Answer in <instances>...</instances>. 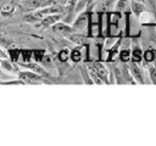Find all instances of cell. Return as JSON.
<instances>
[{
    "instance_id": "52a82bcc",
    "label": "cell",
    "mask_w": 156,
    "mask_h": 146,
    "mask_svg": "<svg viewBox=\"0 0 156 146\" xmlns=\"http://www.w3.org/2000/svg\"><path fill=\"white\" fill-rule=\"evenodd\" d=\"M122 41H123V36L119 35L118 39L112 44V46H110L106 51H107V57H106V62H113L116 56L118 55V51L122 46Z\"/></svg>"
},
{
    "instance_id": "277c9868",
    "label": "cell",
    "mask_w": 156,
    "mask_h": 146,
    "mask_svg": "<svg viewBox=\"0 0 156 146\" xmlns=\"http://www.w3.org/2000/svg\"><path fill=\"white\" fill-rule=\"evenodd\" d=\"M62 17H63V13H51V15H48L44 18H41L38 23H35V26L39 27V28H43V29L51 28V26L55 24L56 22L61 21Z\"/></svg>"
},
{
    "instance_id": "7402d4cb",
    "label": "cell",
    "mask_w": 156,
    "mask_h": 146,
    "mask_svg": "<svg viewBox=\"0 0 156 146\" xmlns=\"http://www.w3.org/2000/svg\"><path fill=\"white\" fill-rule=\"evenodd\" d=\"M0 58H9V56H7V52H5L1 47H0Z\"/></svg>"
},
{
    "instance_id": "30bf717a",
    "label": "cell",
    "mask_w": 156,
    "mask_h": 146,
    "mask_svg": "<svg viewBox=\"0 0 156 146\" xmlns=\"http://www.w3.org/2000/svg\"><path fill=\"white\" fill-rule=\"evenodd\" d=\"M130 61L139 63V64L143 61V50L139 46V44H136V43H134L130 47Z\"/></svg>"
},
{
    "instance_id": "7c38bea8",
    "label": "cell",
    "mask_w": 156,
    "mask_h": 146,
    "mask_svg": "<svg viewBox=\"0 0 156 146\" xmlns=\"http://www.w3.org/2000/svg\"><path fill=\"white\" fill-rule=\"evenodd\" d=\"M69 58L73 63H79L82 60H83V50H82V46H77L74 49L71 50L69 52Z\"/></svg>"
},
{
    "instance_id": "484cf974",
    "label": "cell",
    "mask_w": 156,
    "mask_h": 146,
    "mask_svg": "<svg viewBox=\"0 0 156 146\" xmlns=\"http://www.w3.org/2000/svg\"><path fill=\"white\" fill-rule=\"evenodd\" d=\"M155 52H156V51H155ZM155 60H156V57H155Z\"/></svg>"
},
{
    "instance_id": "d6986e66",
    "label": "cell",
    "mask_w": 156,
    "mask_h": 146,
    "mask_svg": "<svg viewBox=\"0 0 156 146\" xmlns=\"http://www.w3.org/2000/svg\"><path fill=\"white\" fill-rule=\"evenodd\" d=\"M149 75H150L151 82L154 84H156V66H154V64L149 66Z\"/></svg>"
},
{
    "instance_id": "8992f818",
    "label": "cell",
    "mask_w": 156,
    "mask_h": 146,
    "mask_svg": "<svg viewBox=\"0 0 156 146\" xmlns=\"http://www.w3.org/2000/svg\"><path fill=\"white\" fill-rule=\"evenodd\" d=\"M128 69H129V73L132 75L133 79H135V82L140 83V84H144V77H143V69L140 68L139 63H135L133 61H129L128 62Z\"/></svg>"
},
{
    "instance_id": "9a60e30c",
    "label": "cell",
    "mask_w": 156,
    "mask_h": 146,
    "mask_svg": "<svg viewBox=\"0 0 156 146\" xmlns=\"http://www.w3.org/2000/svg\"><path fill=\"white\" fill-rule=\"evenodd\" d=\"M45 54H46V52H45V50H43V49H34V50H32V60H33V62L40 63V62L43 61Z\"/></svg>"
},
{
    "instance_id": "2e32d148",
    "label": "cell",
    "mask_w": 156,
    "mask_h": 146,
    "mask_svg": "<svg viewBox=\"0 0 156 146\" xmlns=\"http://www.w3.org/2000/svg\"><path fill=\"white\" fill-rule=\"evenodd\" d=\"M155 57H156V52H155V50H152V49L145 50V51L143 52V60H144L145 63H147V64L152 63V62L155 61Z\"/></svg>"
},
{
    "instance_id": "ac0fdd59",
    "label": "cell",
    "mask_w": 156,
    "mask_h": 146,
    "mask_svg": "<svg viewBox=\"0 0 156 146\" xmlns=\"http://www.w3.org/2000/svg\"><path fill=\"white\" fill-rule=\"evenodd\" d=\"M69 50L68 49H62L60 52H58V60L60 62H67L69 60Z\"/></svg>"
},
{
    "instance_id": "5bb4252c",
    "label": "cell",
    "mask_w": 156,
    "mask_h": 146,
    "mask_svg": "<svg viewBox=\"0 0 156 146\" xmlns=\"http://www.w3.org/2000/svg\"><path fill=\"white\" fill-rule=\"evenodd\" d=\"M129 4H130V0H117L116 6H115V11H117L119 13H124L128 11Z\"/></svg>"
},
{
    "instance_id": "ffe728a7",
    "label": "cell",
    "mask_w": 156,
    "mask_h": 146,
    "mask_svg": "<svg viewBox=\"0 0 156 146\" xmlns=\"http://www.w3.org/2000/svg\"><path fill=\"white\" fill-rule=\"evenodd\" d=\"M84 7H85V0H79L78 4H77V7H76V12L83 10Z\"/></svg>"
},
{
    "instance_id": "6da1fadb",
    "label": "cell",
    "mask_w": 156,
    "mask_h": 146,
    "mask_svg": "<svg viewBox=\"0 0 156 146\" xmlns=\"http://www.w3.org/2000/svg\"><path fill=\"white\" fill-rule=\"evenodd\" d=\"M89 71L94 72L104 84H110V79H108V69L106 68V66L100 62V61H90L87 63Z\"/></svg>"
},
{
    "instance_id": "7a4b0ae2",
    "label": "cell",
    "mask_w": 156,
    "mask_h": 146,
    "mask_svg": "<svg viewBox=\"0 0 156 146\" xmlns=\"http://www.w3.org/2000/svg\"><path fill=\"white\" fill-rule=\"evenodd\" d=\"M89 10H85L80 12L73 21H72V29L73 32L77 33H85L88 30V24H89Z\"/></svg>"
},
{
    "instance_id": "4fadbf2b",
    "label": "cell",
    "mask_w": 156,
    "mask_h": 146,
    "mask_svg": "<svg viewBox=\"0 0 156 146\" xmlns=\"http://www.w3.org/2000/svg\"><path fill=\"white\" fill-rule=\"evenodd\" d=\"M118 58L122 63H128L130 61V47H121L118 51Z\"/></svg>"
},
{
    "instance_id": "44dd1931",
    "label": "cell",
    "mask_w": 156,
    "mask_h": 146,
    "mask_svg": "<svg viewBox=\"0 0 156 146\" xmlns=\"http://www.w3.org/2000/svg\"><path fill=\"white\" fill-rule=\"evenodd\" d=\"M94 1H95V0H85V7H87V9H90V7L93 6Z\"/></svg>"
},
{
    "instance_id": "3957f363",
    "label": "cell",
    "mask_w": 156,
    "mask_h": 146,
    "mask_svg": "<svg viewBox=\"0 0 156 146\" xmlns=\"http://www.w3.org/2000/svg\"><path fill=\"white\" fill-rule=\"evenodd\" d=\"M17 77L24 83V84H43L45 83L43 75L33 72V71H20L17 73Z\"/></svg>"
},
{
    "instance_id": "cb8c5ba5",
    "label": "cell",
    "mask_w": 156,
    "mask_h": 146,
    "mask_svg": "<svg viewBox=\"0 0 156 146\" xmlns=\"http://www.w3.org/2000/svg\"><path fill=\"white\" fill-rule=\"evenodd\" d=\"M2 78H5V75H4V73H2V71L0 69V80H1Z\"/></svg>"
},
{
    "instance_id": "e0dca14e",
    "label": "cell",
    "mask_w": 156,
    "mask_h": 146,
    "mask_svg": "<svg viewBox=\"0 0 156 146\" xmlns=\"http://www.w3.org/2000/svg\"><path fill=\"white\" fill-rule=\"evenodd\" d=\"M138 18H139V21H140L141 24H149V23L151 22V17H150V15H149L147 11H143V12L138 16Z\"/></svg>"
},
{
    "instance_id": "5b68a950",
    "label": "cell",
    "mask_w": 156,
    "mask_h": 146,
    "mask_svg": "<svg viewBox=\"0 0 156 146\" xmlns=\"http://www.w3.org/2000/svg\"><path fill=\"white\" fill-rule=\"evenodd\" d=\"M0 69L9 74H17L21 71L18 64L10 58H0Z\"/></svg>"
},
{
    "instance_id": "9c48e42d",
    "label": "cell",
    "mask_w": 156,
    "mask_h": 146,
    "mask_svg": "<svg viewBox=\"0 0 156 146\" xmlns=\"http://www.w3.org/2000/svg\"><path fill=\"white\" fill-rule=\"evenodd\" d=\"M22 6L24 11H32L44 6H49V0H24Z\"/></svg>"
},
{
    "instance_id": "ba28073f",
    "label": "cell",
    "mask_w": 156,
    "mask_h": 146,
    "mask_svg": "<svg viewBox=\"0 0 156 146\" xmlns=\"http://www.w3.org/2000/svg\"><path fill=\"white\" fill-rule=\"evenodd\" d=\"M51 28H52V30H54L55 33H58V34H61V35H63V36H68L71 33H73V29H72L71 24L65 23V22H62V21L56 22L55 24L51 26Z\"/></svg>"
},
{
    "instance_id": "8fae6325",
    "label": "cell",
    "mask_w": 156,
    "mask_h": 146,
    "mask_svg": "<svg viewBox=\"0 0 156 146\" xmlns=\"http://www.w3.org/2000/svg\"><path fill=\"white\" fill-rule=\"evenodd\" d=\"M129 10L133 15H135L136 17L143 12V11H146V7H145V2H139V1H130L129 4Z\"/></svg>"
},
{
    "instance_id": "603a6c76",
    "label": "cell",
    "mask_w": 156,
    "mask_h": 146,
    "mask_svg": "<svg viewBox=\"0 0 156 146\" xmlns=\"http://www.w3.org/2000/svg\"><path fill=\"white\" fill-rule=\"evenodd\" d=\"M9 0H0V13H1V10H2V7L5 6V4Z\"/></svg>"
},
{
    "instance_id": "d4e9b609",
    "label": "cell",
    "mask_w": 156,
    "mask_h": 146,
    "mask_svg": "<svg viewBox=\"0 0 156 146\" xmlns=\"http://www.w3.org/2000/svg\"><path fill=\"white\" fill-rule=\"evenodd\" d=\"M130 1H139V2H145V0H130Z\"/></svg>"
}]
</instances>
